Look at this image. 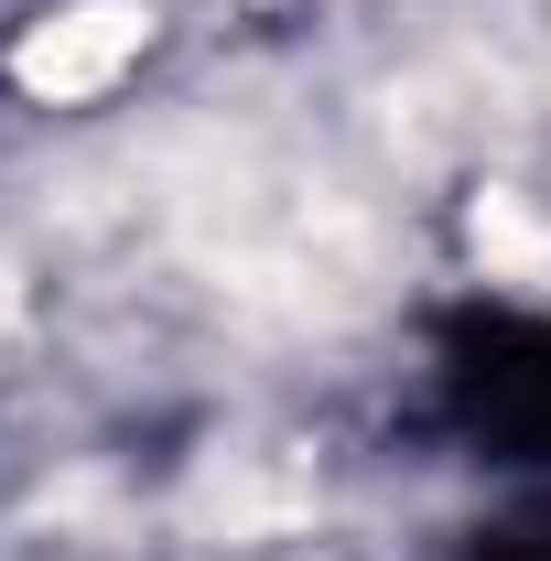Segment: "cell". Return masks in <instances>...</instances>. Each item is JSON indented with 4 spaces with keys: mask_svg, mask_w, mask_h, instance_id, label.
<instances>
[{
    "mask_svg": "<svg viewBox=\"0 0 551 561\" xmlns=\"http://www.w3.org/2000/svg\"><path fill=\"white\" fill-rule=\"evenodd\" d=\"M140 44V11H76L66 33H44L33 55H22V76L44 87V98H76V87H98V76H120Z\"/></svg>",
    "mask_w": 551,
    "mask_h": 561,
    "instance_id": "6da1fadb",
    "label": "cell"
}]
</instances>
